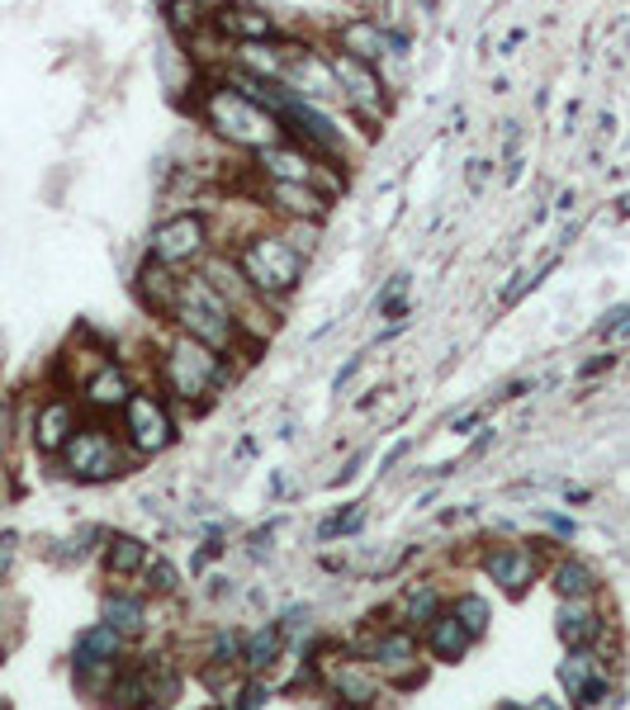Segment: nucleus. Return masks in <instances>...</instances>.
Returning <instances> with one entry per match:
<instances>
[{"label":"nucleus","mask_w":630,"mask_h":710,"mask_svg":"<svg viewBox=\"0 0 630 710\" xmlns=\"http://www.w3.org/2000/svg\"><path fill=\"white\" fill-rule=\"evenodd\" d=\"M550 526H555L560 535H574V521H564V516H550Z\"/></svg>","instance_id":"nucleus-37"},{"label":"nucleus","mask_w":630,"mask_h":710,"mask_svg":"<svg viewBox=\"0 0 630 710\" xmlns=\"http://www.w3.org/2000/svg\"><path fill=\"white\" fill-rule=\"evenodd\" d=\"M176 440V422H171L166 403L156 393H133L123 403V446L133 455H156Z\"/></svg>","instance_id":"nucleus-11"},{"label":"nucleus","mask_w":630,"mask_h":710,"mask_svg":"<svg viewBox=\"0 0 630 710\" xmlns=\"http://www.w3.org/2000/svg\"><path fill=\"white\" fill-rule=\"evenodd\" d=\"M327 687H333V697L346 706H370L380 697V682H374V668H366V658L337 663V668L327 673Z\"/></svg>","instance_id":"nucleus-21"},{"label":"nucleus","mask_w":630,"mask_h":710,"mask_svg":"<svg viewBox=\"0 0 630 710\" xmlns=\"http://www.w3.org/2000/svg\"><path fill=\"white\" fill-rule=\"evenodd\" d=\"M280 654H285V630L280 625H257L251 635H242V654L238 663L247 673H265V668H275Z\"/></svg>","instance_id":"nucleus-25"},{"label":"nucleus","mask_w":630,"mask_h":710,"mask_svg":"<svg viewBox=\"0 0 630 710\" xmlns=\"http://www.w3.org/2000/svg\"><path fill=\"white\" fill-rule=\"evenodd\" d=\"M57 460L67 465L72 479H82V483H109V479H119V473L129 469L133 450L123 446L115 432H105V426H82V432L67 440V450H62Z\"/></svg>","instance_id":"nucleus-6"},{"label":"nucleus","mask_w":630,"mask_h":710,"mask_svg":"<svg viewBox=\"0 0 630 710\" xmlns=\"http://www.w3.org/2000/svg\"><path fill=\"white\" fill-rule=\"evenodd\" d=\"M550 588H555V597H564V602H588L597 592V574H593V564H583V559H560L550 568Z\"/></svg>","instance_id":"nucleus-27"},{"label":"nucleus","mask_w":630,"mask_h":710,"mask_svg":"<svg viewBox=\"0 0 630 710\" xmlns=\"http://www.w3.org/2000/svg\"><path fill=\"white\" fill-rule=\"evenodd\" d=\"M285 86L294 100H304V105H318V109H333L341 105V90H337V76H333V62H327V47H308V43H298V53L290 62V72H285Z\"/></svg>","instance_id":"nucleus-13"},{"label":"nucleus","mask_w":630,"mask_h":710,"mask_svg":"<svg viewBox=\"0 0 630 710\" xmlns=\"http://www.w3.org/2000/svg\"><path fill=\"white\" fill-rule=\"evenodd\" d=\"M626 323H630V304H621V308H611V313H607V323L597 327V337H611V331H621Z\"/></svg>","instance_id":"nucleus-35"},{"label":"nucleus","mask_w":630,"mask_h":710,"mask_svg":"<svg viewBox=\"0 0 630 710\" xmlns=\"http://www.w3.org/2000/svg\"><path fill=\"white\" fill-rule=\"evenodd\" d=\"M156 370H162V384H166L171 398L195 403V407H204L218 389L228 384V356L214 351V346H204V341H195V337H185V331H176V337L162 346Z\"/></svg>","instance_id":"nucleus-2"},{"label":"nucleus","mask_w":630,"mask_h":710,"mask_svg":"<svg viewBox=\"0 0 630 710\" xmlns=\"http://www.w3.org/2000/svg\"><path fill=\"white\" fill-rule=\"evenodd\" d=\"M251 181H257L251 185L257 204L271 209V218H280V223H323L327 209H333V199L318 185H290V181H261V176Z\"/></svg>","instance_id":"nucleus-12"},{"label":"nucleus","mask_w":630,"mask_h":710,"mask_svg":"<svg viewBox=\"0 0 630 710\" xmlns=\"http://www.w3.org/2000/svg\"><path fill=\"white\" fill-rule=\"evenodd\" d=\"M76 432H82V413H76L72 398H48V403L39 407V417H34V446L43 455H62Z\"/></svg>","instance_id":"nucleus-18"},{"label":"nucleus","mask_w":630,"mask_h":710,"mask_svg":"<svg viewBox=\"0 0 630 710\" xmlns=\"http://www.w3.org/2000/svg\"><path fill=\"white\" fill-rule=\"evenodd\" d=\"M0 710H10V706H6V701H0Z\"/></svg>","instance_id":"nucleus-41"},{"label":"nucleus","mask_w":630,"mask_h":710,"mask_svg":"<svg viewBox=\"0 0 630 710\" xmlns=\"http://www.w3.org/2000/svg\"><path fill=\"white\" fill-rule=\"evenodd\" d=\"M0 663H6V644H0Z\"/></svg>","instance_id":"nucleus-40"},{"label":"nucleus","mask_w":630,"mask_h":710,"mask_svg":"<svg viewBox=\"0 0 630 710\" xmlns=\"http://www.w3.org/2000/svg\"><path fill=\"white\" fill-rule=\"evenodd\" d=\"M555 630L569 649H597V640H602V615H597L588 602H564Z\"/></svg>","instance_id":"nucleus-23"},{"label":"nucleus","mask_w":630,"mask_h":710,"mask_svg":"<svg viewBox=\"0 0 630 710\" xmlns=\"http://www.w3.org/2000/svg\"><path fill=\"white\" fill-rule=\"evenodd\" d=\"M469 644H475V635L455 621V615L446 611V615H436V621L427 625V649L441 658V663H460L465 654H469Z\"/></svg>","instance_id":"nucleus-26"},{"label":"nucleus","mask_w":630,"mask_h":710,"mask_svg":"<svg viewBox=\"0 0 630 710\" xmlns=\"http://www.w3.org/2000/svg\"><path fill=\"white\" fill-rule=\"evenodd\" d=\"M209 237H214L209 214H204V209H176V214H166L162 223L152 228V237H148V261H156V265H166V271L185 275L195 261L209 256V247H214Z\"/></svg>","instance_id":"nucleus-5"},{"label":"nucleus","mask_w":630,"mask_h":710,"mask_svg":"<svg viewBox=\"0 0 630 710\" xmlns=\"http://www.w3.org/2000/svg\"><path fill=\"white\" fill-rule=\"evenodd\" d=\"M232 256H238L242 275L251 280V290H257L271 308H280V304H285V298L298 290V280H304V265H308V261L290 247V237L280 232V228L251 232L247 242L232 247Z\"/></svg>","instance_id":"nucleus-4"},{"label":"nucleus","mask_w":630,"mask_h":710,"mask_svg":"<svg viewBox=\"0 0 630 710\" xmlns=\"http://www.w3.org/2000/svg\"><path fill=\"white\" fill-rule=\"evenodd\" d=\"M502 710H531V706H502Z\"/></svg>","instance_id":"nucleus-39"},{"label":"nucleus","mask_w":630,"mask_h":710,"mask_svg":"<svg viewBox=\"0 0 630 710\" xmlns=\"http://www.w3.org/2000/svg\"><path fill=\"white\" fill-rule=\"evenodd\" d=\"M133 379H129V370L119 365V360H100L96 370H90L86 379H82V403L90 407V413H123V403L133 398Z\"/></svg>","instance_id":"nucleus-16"},{"label":"nucleus","mask_w":630,"mask_h":710,"mask_svg":"<svg viewBox=\"0 0 630 710\" xmlns=\"http://www.w3.org/2000/svg\"><path fill=\"white\" fill-rule=\"evenodd\" d=\"M176 290H181L176 271H166V265H156V261H143L133 294H138V304H143L152 318H171V308H176Z\"/></svg>","instance_id":"nucleus-20"},{"label":"nucleus","mask_w":630,"mask_h":710,"mask_svg":"<svg viewBox=\"0 0 630 710\" xmlns=\"http://www.w3.org/2000/svg\"><path fill=\"white\" fill-rule=\"evenodd\" d=\"M560 687L569 691V701L578 710H593L607 701V673H602V658H597V649H569V658L560 663Z\"/></svg>","instance_id":"nucleus-14"},{"label":"nucleus","mask_w":630,"mask_h":710,"mask_svg":"<svg viewBox=\"0 0 630 710\" xmlns=\"http://www.w3.org/2000/svg\"><path fill=\"white\" fill-rule=\"evenodd\" d=\"M280 129H285V138L290 142H298L304 152H313V156H323V162H341L346 156V138H341V129L333 123V114L327 109H318V105H304V100H285V109H280Z\"/></svg>","instance_id":"nucleus-10"},{"label":"nucleus","mask_w":630,"mask_h":710,"mask_svg":"<svg viewBox=\"0 0 630 710\" xmlns=\"http://www.w3.org/2000/svg\"><path fill=\"white\" fill-rule=\"evenodd\" d=\"M100 621L115 625L123 640H138L148 630V602L138 592H105L100 602Z\"/></svg>","instance_id":"nucleus-22"},{"label":"nucleus","mask_w":630,"mask_h":710,"mask_svg":"<svg viewBox=\"0 0 630 710\" xmlns=\"http://www.w3.org/2000/svg\"><path fill=\"white\" fill-rule=\"evenodd\" d=\"M531 710H560V706H555V701H535Z\"/></svg>","instance_id":"nucleus-38"},{"label":"nucleus","mask_w":630,"mask_h":710,"mask_svg":"<svg viewBox=\"0 0 630 710\" xmlns=\"http://www.w3.org/2000/svg\"><path fill=\"white\" fill-rule=\"evenodd\" d=\"M228 710H265V687L261 682H238L228 697Z\"/></svg>","instance_id":"nucleus-32"},{"label":"nucleus","mask_w":630,"mask_h":710,"mask_svg":"<svg viewBox=\"0 0 630 710\" xmlns=\"http://www.w3.org/2000/svg\"><path fill=\"white\" fill-rule=\"evenodd\" d=\"M105 568H109L115 578L143 574V568H148V545L138 540V535H109V545H105Z\"/></svg>","instance_id":"nucleus-28"},{"label":"nucleus","mask_w":630,"mask_h":710,"mask_svg":"<svg viewBox=\"0 0 630 710\" xmlns=\"http://www.w3.org/2000/svg\"><path fill=\"white\" fill-rule=\"evenodd\" d=\"M214 34L228 39V47H238V43L280 39V29H275V20H271V14H265L261 6L232 0V6H218V10H214Z\"/></svg>","instance_id":"nucleus-17"},{"label":"nucleus","mask_w":630,"mask_h":710,"mask_svg":"<svg viewBox=\"0 0 630 710\" xmlns=\"http://www.w3.org/2000/svg\"><path fill=\"white\" fill-rule=\"evenodd\" d=\"M360 521H366V507H351V512H346V516H337V521H323V540H337V535H346V531H356L360 526Z\"/></svg>","instance_id":"nucleus-34"},{"label":"nucleus","mask_w":630,"mask_h":710,"mask_svg":"<svg viewBox=\"0 0 630 710\" xmlns=\"http://www.w3.org/2000/svg\"><path fill=\"white\" fill-rule=\"evenodd\" d=\"M327 62H333L341 105L351 109L360 123H384V114H389V86H384L380 67H370V62L341 53V47H333V53H327Z\"/></svg>","instance_id":"nucleus-9"},{"label":"nucleus","mask_w":630,"mask_h":710,"mask_svg":"<svg viewBox=\"0 0 630 710\" xmlns=\"http://www.w3.org/2000/svg\"><path fill=\"white\" fill-rule=\"evenodd\" d=\"M366 654H370V668L399 677L403 668H413V663H417V640L408 635V630H384V635L370 640Z\"/></svg>","instance_id":"nucleus-24"},{"label":"nucleus","mask_w":630,"mask_h":710,"mask_svg":"<svg viewBox=\"0 0 630 710\" xmlns=\"http://www.w3.org/2000/svg\"><path fill=\"white\" fill-rule=\"evenodd\" d=\"M337 47H341V53H351V57H360V62H370V67H380L389 53L408 47V39L393 34V29L380 24V20H366V14H356V20H346L337 29Z\"/></svg>","instance_id":"nucleus-15"},{"label":"nucleus","mask_w":630,"mask_h":710,"mask_svg":"<svg viewBox=\"0 0 630 710\" xmlns=\"http://www.w3.org/2000/svg\"><path fill=\"white\" fill-rule=\"evenodd\" d=\"M436 615H441V588H436V582H417V588L403 597V621L427 630Z\"/></svg>","instance_id":"nucleus-29"},{"label":"nucleus","mask_w":630,"mask_h":710,"mask_svg":"<svg viewBox=\"0 0 630 710\" xmlns=\"http://www.w3.org/2000/svg\"><path fill=\"white\" fill-rule=\"evenodd\" d=\"M238 654H242V635H232V630H218L214 644H209V658L224 663V668H232V663H238Z\"/></svg>","instance_id":"nucleus-31"},{"label":"nucleus","mask_w":630,"mask_h":710,"mask_svg":"<svg viewBox=\"0 0 630 710\" xmlns=\"http://www.w3.org/2000/svg\"><path fill=\"white\" fill-rule=\"evenodd\" d=\"M176 568H171L166 559H148V588L152 592H176Z\"/></svg>","instance_id":"nucleus-33"},{"label":"nucleus","mask_w":630,"mask_h":710,"mask_svg":"<svg viewBox=\"0 0 630 710\" xmlns=\"http://www.w3.org/2000/svg\"><path fill=\"white\" fill-rule=\"evenodd\" d=\"M171 323H176V331H185V337H195L204 346H214V351H224V356H232L247 341L238 313L224 304V294H218L204 275H181Z\"/></svg>","instance_id":"nucleus-3"},{"label":"nucleus","mask_w":630,"mask_h":710,"mask_svg":"<svg viewBox=\"0 0 630 710\" xmlns=\"http://www.w3.org/2000/svg\"><path fill=\"white\" fill-rule=\"evenodd\" d=\"M204 710H214V706H204Z\"/></svg>","instance_id":"nucleus-42"},{"label":"nucleus","mask_w":630,"mask_h":710,"mask_svg":"<svg viewBox=\"0 0 630 710\" xmlns=\"http://www.w3.org/2000/svg\"><path fill=\"white\" fill-rule=\"evenodd\" d=\"M535 555L526 545H498V549H488L484 555V574L498 582L502 592H526L531 582H535Z\"/></svg>","instance_id":"nucleus-19"},{"label":"nucleus","mask_w":630,"mask_h":710,"mask_svg":"<svg viewBox=\"0 0 630 710\" xmlns=\"http://www.w3.org/2000/svg\"><path fill=\"white\" fill-rule=\"evenodd\" d=\"M195 114L224 148L247 152V156H257L261 148H271V142L285 138V129H280V119L271 114V109L257 105L251 95H242L228 81H199Z\"/></svg>","instance_id":"nucleus-1"},{"label":"nucleus","mask_w":630,"mask_h":710,"mask_svg":"<svg viewBox=\"0 0 630 710\" xmlns=\"http://www.w3.org/2000/svg\"><path fill=\"white\" fill-rule=\"evenodd\" d=\"M251 176H261V181H290V185H318L327 199L341 195V181L333 176V166H327L323 156L304 152L290 138H280V142H271V148H261L257 156H251Z\"/></svg>","instance_id":"nucleus-7"},{"label":"nucleus","mask_w":630,"mask_h":710,"mask_svg":"<svg viewBox=\"0 0 630 710\" xmlns=\"http://www.w3.org/2000/svg\"><path fill=\"white\" fill-rule=\"evenodd\" d=\"M6 432H10V407L0 398V450H6Z\"/></svg>","instance_id":"nucleus-36"},{"label":"nucleus","mask_w":630,"mask_h":710,"mask_svg":"<svg viewBox=\"0 0 630 710\" xmlns=\"http://www.w3.org/2000/svg\"><path fill=\"white\" fill-rule=\"evenodd\" d=\"M450 615H455V621H460L465 630H469V635H484V630H488V602H484V597L479 592H460V597H455V607H450Z\"/></svg>","instance_id":"nucleus-30"},{"label":"nucleus","mask_w":630,"mask_h":710,"mask_svg":"<svg viewBox=\"0 0 630 710\" xmlns=\"http://www.w3.org/2000/svg\"><path fill=\"white\" fill-rule=\"evenodd\" d=\"M199 275L209 280L218 294H224V304L238 313V323H242L247 337H251V327H261V337L275 327V308L265 304L257 290H251V280L242 275V265H238V256H232V251H214V256H204V271Z\"/></svg>","instance_id":"nucleus-8"}]
</instances>
